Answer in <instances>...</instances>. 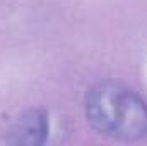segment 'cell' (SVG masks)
I'll return each mask as SVG.
<instances>
[{"label":"cell","mask_w":147,"mask_h":146,"mask_svg":"<svg viewBox=\"0 0 147 146\" xmlns=\"http://www.w3.org/2000/svg\"><path fill=\"white\" fill-rule=\"evenodd\" d=\"M84 110L92 129L113 139L135 141L147 136V103L120 83L92 86L86 95Z\"/></svg>","instance_id":"obj_1"},{"label":"cell","mask_w":147,"mask_h":146,"mask_svg":"<svg viewBox=\"0 0 147 146\" xmlns=\"http://www.w3.org/2000/svg\"><path fill=\"white\" fill-rule=\"evenodd\" d=\"M48 134V117L43 110L22 113L10 127L9 139L14 145H41Z\"/></svg>","instance_id":"obj_2"}]
</instances>
